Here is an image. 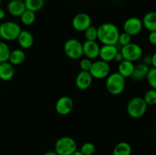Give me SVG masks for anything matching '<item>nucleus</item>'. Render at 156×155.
<instances>
[{
  "label": "nucleus",
  "mask_w": 156,
  "mask_h": 155,
  "mask_svg": "<svg viewBox=\"0 0 156 155\" xmlns=\"http://www.w3.org/2000/svg\"><path fill=\"white\" fill-rule=\"evenodd\" d=\"M76 150L77 143L71 137H61L55 143V152L58 155H71Z\"/></svg>",
  "instance_id": "nucleus-3"
},
{
  "label": "nucleus",
  "mask_w": 156,
  "mask_h": 155,
  "mask_svg": "<svg viewBox=\"0 0 156 155\" xmlns=\"http://www.w3.org/2000/svg\"><path fill=\"white\" fill-rule=\"evenodd\" d=\"M8 12L14 17H21L26 10L25 5L23 1L11 0L7 5Z\"/></svg>",
  "instance_id": "nucleus-15"
},
{
  "label": "nucleus",
  "mask_w": 156,
  "mask_h": 155,
  "mask_svg": "<svg viewBox=\"0 0 156 155\" xmlns=\"http://www.w3.org/2000/svg\"><path fill=\"white\" fill-rule=\"evenodd\" d=\"M149 65L144 63H140L137 65L134 66L133 72L131 77L135 81H141L146 77L148 71L149 70Z\"/></svg>",
  "instance_id": "nucleus-20"
},
{
  "label": "nucleus",
  "mask_w": 156,
  "mask_h": 155,
  "mask_svg": "<svg viewBox=\"0 0 156 155\" xmlns=\"http://www.w3.org/2000/svg\"><path fill=\"white\" fill-rule=\"evenodd\" d=\"M143 25L149 32L156 31V13L155 12H147L143 18Z\"/></svg>",
  "instance_id": "nucleus-18"
},
{
  "label": "nucleus",
  "mask_w": 156,
  "mask_h": 155,
  "mask_svg": "<svg viewBox=\"0 0 156 155\" xmlns=\"http://www.w3.org/2000/svg\"><path fill=\"white\" fill-rule=\"evenodd\" d=\"M17 40L18 44L22 49L30 48L34 43V36L28 30H21Z\"/></svg>",
  "instance_id": "nucleus-16"
},
{
  "label": "nucleus",
  "mask_w": 156,
  "mask_h": 155,
  "mask_svg": "<svg viewBox=\"0 0 156 155\" xmlns=\"http://www.w3.org/2000/svg\"><path fill=\"white\" fill-rule=\"evenodd\" d=\"M123 32L132 36L139 34L143 28V23L140 18L136 17H130L123 23Z\"/></svg>",
  "instance_id": "nucleus-9"
},
{
  "label": "nucleus",
  "mask_w": 156,
  "mask_h": 155,
  "mask_svg": "<svg viewBox=\"0 0 156 155\" xmlns=\"http://www.w3.org/2000/svg\"><path fill=\"white\" fill-rule=\"evenodd\" d=\"M120 52L122 53L125 60L130 61L132 62L141 59L143 54L142 47L135 43H130L127 45L123 46L121 47Z\"/></svg>",
  "instance_id": "nucleus-7"
},
{
  "label": "nucleus",
  "mask_w": 156,
  "mask_h": 155,
  "mask_svg": "<svg viewBox=\"0 0 156 155\" xmlns=\"http://www.w3.org/2000/svg\"><path fill=\"white\" fill-rule=\"evenodd\" d=\"M89 72L93 78L103 79L108 77L111 73V67L108 62L102 60L92 62Z\"/></svg>",
  "instance_id": "nucleus-8"
},
{
  "label": "nucleus",
  "mask_w": 156,
  "mask_h": 155,
  "mask_svg": "<svg viewBox=\"0 0 156 155\" xmlns=\"http://www.w3.org/2000/svg\"><path fill=\"white\" fill-rule=\"evenodd\" d=\"M83 55L89 59H94L98 57L100 46L96 41H85L82 44Z\"/></svg>",
  "instance_id": "nucleus-12"
},
{
  "label": "nucleus",
  "mask_w": 156,
  "mask_h": 155,
  "mask_svg": "<svg viewBox=\"0 0 156 155\" xmlns=\"http://www.w3.org/2000/svg\"><path fill=\"white\" fill-rule=\"evenodd\" d=\"M93 78L89 71H81L76 78V85L79 89L86 90L91 86Z\"/></svg>",
  "instance_id": "nucleus-14"
},
{
  "label": "nucleus",
  "mask_w": 156,
  "mask_h": 155,
  "mask_svg": "<svg viewBox=\"0 0 156 155\" xmlns=\"http://www.w3.org/2000/svg\"><path fill=\"white\" fill-rule=\"evenodd\" d=\"M1 5H2V0H0V7H1Z\"/></svg>",
  "instance_id": "nucleus-39"
},
{
  "label": "nucleus",
  "mask_w": 156,
  "mask_h": 155,
  "mask_svg": "<svg viewBox=\"0 0 156 155\" xmlns=\"http://www.w3.org/2000/svg\"><path fill=\"white\" fill-rule=\"evenodd\" d=\"M143 100L146 102L147 105H155L156 103V91L155 89H151L149 90L145 94Z\"/></svg>",
  "instance_id": "nucleus-26"
},
{
  "label": "nucleus",
  "mask_w": 156,
  "mask_h": 155,
  "mask_svg": "<svg viewBox=\"0 0 156 155\" xmlns=\"http://www.w3.org/2000/svg\"><path fill=\"white\" fill-rule=\"evenodd\" d=\"M95 146L91 142H85L81 147L80 152L83 155H92L95 152Z\"/></svg>",
  "instance_id": "nucleus-29"
},
{
  "label": "nucleus",
  "mask_w": 156,
  "mask_h": 155,
  "mask_svg": "<svg viewBox=\"0 0 156 155\" xmlns=\"http://www.w3.org/2000/svg\"><path fill=\"white\" fill-rule=\"evenodd\" d=\"M84 32H85V36L86 38V40L96 41L98 37V31L95 27L91 25Z\"/></svg>",
  "instance_id": "nucleus-28"
},
{
  "label": "nucleus",
  "mask_w": 156,
  "mask_h": 155,
  "mask_svg": "<svg viewBox=\"0 0 156 155\" xmlns=\"http://www.w3.org/2000/svg\"><path fill=\"white\" fill-rule=\"evenodd\" d=\"M148 105L143 98L136 97L131 99L127 104V112L129 116L134 119L141 118L146 114Z\"/></svg>",
  "instance_id": "nucleus-5"
},
{
  "label": "nucleus",
  "mask_w": 156,
  "mask_h": 155,
  "mask_svg": "<svg viewBox=\"0 0 156 155\" xmlns=\"http://www.w3.org/2000/svg\"><path fill=\"white\" fill-rule=\"evenodd\" d=\"M118 72L110 74L107 77L106 88L108 92L113 95H119L124 91L126 81Z\"/></svg>",
  "instance_id": "nucleus-2"
},
{
  "label": "nucleus",
  "mask_w": 156,
  "mask_h": 155,
  "mask_svg": "<svg viewBox=\"0 0 156 155\" xmlns=\"http://www.w3.org/2000/svg\"><path fill=\"white\" fill-rule=\"evenodd\" d=\"M148 40L152 45H156V31L149 32V36H148Z\"/></svg>",
  "instance_id": "nucleus-32"
},
{
  "label": "nucleus",
  "mask_w": 156,
  "mask_h": 155,
  "mask_svg": "<svg viewBox=\"0 0 156 155\" xmlns=\"http://www.w3.org/2000/svg\"><path fill=\"white\" fill-rule=\"evenodd\" d=\"M63 49L66 55L71 59H79L83 56L82 43L77 39L72 38L66 41Z\"/></svg>",
  "instance_id": "nucleus-6"
},
{
  "label": "nucleus",
  "mask_w": 156,
  "mask_h": 155,
  "mask_svg": "<svg viewBox=\"0 0 156 155\" xmlns=\"http://www.w3.org/2000/svg\"><path fill=\"white\" fill-rule=\"evenodd\" d=\"M73 27L75 30L84 32L91 25V18L86 13H79L74 16L73 19Z\"/></svg>",
  "instance_id": "nucleus-10"
},
{
  "label": "nucleus",
  "mask_w": 156,
  "mask_h": 155,
  "mask_svg": "<svg viewBox=\"0 0 156 155\" xmlns=\"http://www.w3.org/2000/svg\"><path fill=\"white\" fill-rule=\"evenodd\" d=\"M11 50L8 44L5 42H0V63L9 62Z\"/></svg>",
  "instance_id": "nucleus-25"
},
{
  "label": "nucleus",
  "mask_w": 156,
  "mask_h": 155,
  "mask_svg": "<svg viewBox=\"0 0 156 155\" xmlns=\"http://www.w3.org/2000/svg\"><path fill=\"white\" fill-rule=\"evenodd\" d=\"M118 51L117 45H103V46L100 47L98 56L101 58V60L109 62L114 60Z\"/></svg>",
  "instance_id": "nucleus-13"
},
{
  "label": "nucleus",
  "mask_w": 156,
  "mask_h": 155,
  "mask_svg": "<svg viewBox=\"0 0 156 155\" xmlns=\"http://www.w3.org/2000/svg\"><path fill=\"white\" fill-rule=\"evenodd\" d=\"M131 39H132V36L130 35L125 33V32H123V33H120V35H119L117 43L120 44L121 46H126L127 44L130 43Z\"/></svg>",
  "instance_id": "nucleus-30"
},
{
  "label": "nucleus",
  "mask_w": 156,
  "mask_h": 155,
  "mask_svg": "<svg viewBox=\"0 0 156 155\" xmlns=\"http://www.w3.org/2000/svg\"><path fill=\"white\" fill-rule=\"evenodd\" d=\"M21 31L19 24L14 21H4L0 24V37L4 40H15Z\"/></svg>",
  "instance_id": "nucleus-4"
},
{
  "label": "nucleus",
  "mask_w": 156,
  "mask_h": 155,
  "mask_svg": "<svg viewBox=\"0 0 156 155\" xmlns=\"http://www.w3.org/2000/svg\"><path fill=\"white\" fill-rule=\"evenodd\" d=\"M20 18H21V23L24 25L30 26L34 23L35 20H36V14L31 11L25 10Z\"/></svg>",
  "instance_id": "nucleus-24"
},
{
  "label": "nucleus",
  "mask_w": 156,
  "mask_h": 155,
  "mask_svg": "<svg viewBox=\"0 0 156 155\" xmlns=\"http://www.w3.org/2000/svg\"><path fill=\"white\" fill-rule=\"evenodd\" d=\"M5 17V12L4 9L0 7V21L4 19Z\"/></svg>",
  "instance_id": "nucleus-36"
},
{
  "label": "nucleus",
  "mask_w": 156,
  "mask_h": 155,
  "mask_svg": "<svg viewBox=\"0 0 156 155\" xmlns=\"http://www.w3.org/2000/svg\"><path fill=\"white\" fill-rule=\"evenodd\" d=\"M98 37L103 45H117L120 31L113 23L106 22L101 24L97 28Z\"/></svg>",
  "instance_id": "nucleus-1"
},
{
  "label": "nucleus",
  "mask_w": 156,
  "mask_h": 155,
  "mask_svg": "<svg viewBox=\"0 0 156 155\" xmlns=\"http://www.w3.org/2000/svg\"><path fill=\"white\" fill-rule=\"evenodd\" d=\"M25 53L22 50L16 49L13 51H11L9 58V62L12 65H18L22 64L25 60Z\"/></svg>",
  "instance_id": "nucleus-21"
},
{
  "label": "nucleus",
  "mask_w": 156,
  "mask_h": 155,
  "mask_svg": "<svg viewBox=\"0 0 156 155\" xmlns=\"http://www.w3.org/2000/svg\"><path fill=\"white\" fill-rule=\"evenodd\" d=\"M56 112L61 115H66L72 112L73 109V101L68 96L59 97L55 105Z\"/></svg>",
  "instance_id": "nucleus-11"
},
{
  "label": "nucleus",
  "mask_w": 156,
  "mask_h": 155,
  "mask_svg": "<svg viewBox=\"0 0 156 155\" xmlns=\"http://www.w3.org/2000/svg\"><path fill=\"white\" fill-rule=\"evenodd\" d=\"M26 10L31 11L36 13L38 11L41 10L44 6L45 0H24Z\"/></svg>",
  "instance_id": "nucleus-23"
},
{
  "label": "nucleus",
  "mask_w": 156,
  "mask_h": 155,
  "mask_svg": "<svg viewBox=\"0 0 156 155\" xmlns=\"http://www.w3.org/2000/svg\"><path fill=\"white\" fill-rule=\"evenodd\" d=\"M44 155H58V154L55 151L50 150V151H47V152H46L45 153H44Z\"/></svg>",
  "instance_id": "nucleus-37"
},
{
  "label": "nucleus",
  "mask_w": 156,
  "mask_h": 155,
  "mask_svg": "<svg viewBox=\"0 0 156 155\" xmlns=\"http://www.w3.org/2000/svg\"><path fill=\"white\" fill-rule=\"evenodd\" d=\"M134 64L133 62L128 60H123L121 62L119 63L118 65V71L117 72L121 74L124 78H129L132 75L134 70Z\"/></svg>",
  "instance_id": "nucleus-19"
},
{
  "label": "nucleus",
  "mask_w": 156,
  "mask_h": 155,
  "mask_svg": "<svg viewBox=\"0 0 156 155\" xmlns=\"http://www.w3.org/2000/svg\"><path fill=\"white\" fill-rule=\"evenodd\" d=\"M15 74V69L9 62L0 63V79L5 81H10Z\"/></svg>",
  "instance_id": "nucleus-17"
},
{
  "label": "nucleus",
  "mask_w": 156,
  "mask_h": 155,
  "mask_svg": "<svg viewBox=\"0 0 156 155\" xmlns=\"http://www.w3.org/2000/svg\"><path fill=\"white\" fill-rule=\"evenodd\" d=\"M71 155H83V154L81 153L80 150H76V151H75L74 153H73V154H71Z\"/></svg>",
  "instance_id": "nucleus-38"
},
{
  "label": "nucleus",
  "mask_w": 156,
  "mask_h": 155,
  "mask_svg": "<svg viewBox=\"0 0 156 155\" xmlns=\"http://www.w3.org/2000/svg\"><path fill=\"white\" fill-rule=\"evenodd\" d=\"M132 147L129 143L121 141L116 144L113 150V155H131Z\"/></svg>",
  "instance_id": "nucleus-22"
},
{
  "label": "nucleus",
  "mask_w": 156,
  "mask_h": 155,
  "mask_svg": "<svg viewBox=\"0 0 156 155\" xmlns=\"http://www.w3.org/2000/svg\"><path fill=\"white\" fill-rule=\"evenodd\" d=\"M150 64L152 65V68H156V53H155L151 56Z\"/></svg>",
  "instance_id": "nucleus-34"
},
{
  "label": "nucleus",
  "mask_w": 156,
  "mask_h": 155,
  "mask_svg": "<svg viewBox=\"0 0 156 155\" xmlns=\"http://www.w3.org/2000/svg\"><path fill=\"white\" fill-rule=\"evenodd\" d=\"M151 62V56H146L144 57V59H143V63L146 64V65H149Z\"/></svg>",
  "instance_id": "nucleus-35"
},
{
  "label": "nucleus",
  "mask_w": 156,
  "mask_h": 155,
  "mask_svg": "<svg viewBox=\"0 0 156 155\" xmlns=\"http://www.w3.org/2000/svg\"><path fill=\"white\" fill-rule=\"evenodd\" d=\"M71 1H77V0H71Z\"/></svg>",
  "instance_id": "nucleus-41"
},
{
  "label": "nucleus",
  "mask_w": 156,
  "mask_h": 155,
  "mask_svg": "<svg viewBox=\"0 0 156 155\" xmlns=\"http://www.w3.org/2000/svg\"><path fill=\"white\" fill-rule=\"evenodd\" d=\"M91 65H92V62L91 59H88V58H84V59H81L80 62H79V67L82 71H89Z\"/></svg>",
  "instance_id": "nucleus-31"
},
{
  "label": "nucleus",
  "mask_w": 156,
  "mask_h": 155,
  "mask_svg": "<svg viewBox=\"0 0 156 155\" xmlns=\"http://www.w3.org/2000/svg\"><path fill=\"white\" fill-rule=\"evenodd\" d=\"M114 60H115L116 62H119V63H120V62H121L123 60H124V59H123V55H122V53H120V51L117 52V54H116L115 57H114Z\"/></svg>",
  "instance_id": "nucleus-33"
},
{
  "label": "nucleus",
  "mask_w": 156,
  "mask_h": 155,
  "mask_svg": "<svg viewBox=\"0 0 156 155\" xmlns=\"http://www.w3.org/2000/svg\"><path fill=\"white\" fill-rule=\"evenodd\" d=\"M15 1H24V0H15Z\"/></svg>",
  "instance_id": "nucleus-40"
},
{
  "label": "nucleus",
  "mask_w": 156,
  "mask_h": 155,
  "mask_svg": "<svg viewBox=\"0 0 156 155\" xmlns=\"http://www.w3.org/2000/svg\"><path fill=\"white\" fill-rule=\"evenodd\" d=\"M146 79L152 88V89H156V68H150L147 74H146Z\"/></svg>",
  "instance_id": "nucleus-27"
}]
</instances>
